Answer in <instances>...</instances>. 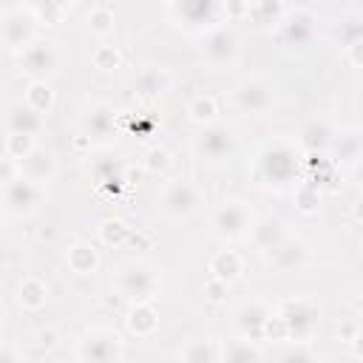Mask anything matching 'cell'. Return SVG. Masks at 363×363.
<instances>
[{
	"mask_svg": "<svg viewBox=\"0 0 363 363\" xmlns=\"http://www.w3.org/2000/svg\"><path fill=\"white\" fill-rule=\"evenodd\" d=\"M167 85H170V79H167V74L162 68H142L136 74V79H133V94L139 99L150 102V99H159L167 91Z\"/></svg>",
	"mask_w": 363,
	"mask_h": 363,
	"instance_id": "d6986e66",
	"label": "cell"
},
{
	"mask_svg": "<svg viewBox=\"0 0 363 363\" xmlns=\"http://www.w3.org/2000/svg\"><path fill=\"white\" fill-rule=\"evenodd\" d=\"M204 292H207V298H210V301H216V303H218V301L224 298V292H227V284H224V281H218V278H213V281L204 286Z\"/></svg>",
	"mask_w": 363,
	"mask_h": 363,
	"instance_id": "60d3db41",
	"label": "cell"
},
{
	"mask_svg": "<svg viewBox=\"0 0 363 363\" xmlns=\"http://www.w3.org/2000/svg\"><path fill=\"white\" fill-rule=\"evenodd\" d=\"M250 224H252V213L244 201H224L216 213H213V230L218 238H227V241H235L241 235L250 233Z\"/></svg>",
	"mask_w": 363,
	"mask_h": 363,
	"instance_id": "8fae6325",
	"label": "cell"
},
{
	"mask_svg": "<svg viewBox=\"0 0 363 363\" xmlns=\"http://www.w3.org/2000/svg\"><path fill=\"white\" fill-rule=\"evenodd\" d=\"M37 340H40V346L51 349V346L57 343V335H54V332H40V335H37Z\"/></svg>",
	"mask_w": 363,
	"mask_h": 363,
	"instance_id": "ee69618b",
	"label": "cell"
},
{
	"mask_svg": "<svg viewBox=\"0 0 363 363\" xmlns=\"http://www.w3.org/2000/svg\"><path fill=\"white\" fill-rule=\"evenodd\" d=\"M170 11L184 28L210 31L224 17V0H170Z\"/></svg>",
	"mask_w": 363,
	"mask_h": 363,
	"instance_id": "7a4b0ae2",
	"label": "cell"
},
{
	"mask_svg": "<svg viewBox=\"0 0 363 363\" xmlns=\"http://www.w3.org/2000/svg\"><path fill=\"white\" fill-rule=\"evenodd\" d=\"M91 60H94V68H99V71H113L122 62V57H119V51L113 45H99Z\"/></svg>",
	"mask_w": 363,
	"mask_h": 363,
	"instance_id": "d590c367",
	"label": "cell"
},
{
	"mask_svg": "<svg viewBox=\"0 0 363 363\" xmlns=\"http://www.w3.org/2000/svg\"><path fill=\"white\" fill-rule=\"evenodd\" d=\"M216 99L213 96H204V94H199V96H193L190 102H187V116L193 119V122H199V125H210L213 119H216Z\"/></svg>",
	"mask_w": 363,
	"mask_h": 363,
	"instance_id": "4dcf8cb0",
	"label": "cell"
},
{
	"mask_svg": "<svg viewBox=\"0 0 363 363\" xmlns=\"http://www.w3.org/2000/svg\"><path fill=\"white\" fill-rule=\"evenodd\" d=\"M278 318L284 320L289 340H309L312 332L318 329L320 312H318V306H315L312 301H306V298H289V301L281 303Z\"/></svg>",
	"mask_w": 363,
	"mask_h": 363,
	"instance_id": "8992f818",
	"label": "cell"
},
{
	"mask_svg": "<svg viewBox=\"0 0 363 363\" xmlns=\"http://www.w3.org/2000/svg\"><path fill=\"white\" fill-rule=\"evenodd\" d=\"M68 267H71V272H77V275H91V272L99 267V252H96V247L88 244V241H77V244L68 250Z\"/></svg>",
	"mask_w": 363,
	"mask_h": 363,
	"instance_id": "d4e9b609",
	"label": "cell"
},
{
	"mask_svg": "<svg viewBox=\"0 0 363 363\" xmlns=\"http://www.w3.org/2000/svg\"><path fill=\"white\" fill-rule=\"evenodd\" d=\"M26 105L34 108L37 113H48L54 105V91L48 88L45 79H31L28 91H26Z\"/></svg>",
	"mask_w": 363,
	"mask_h": 363,
	"instance_id": "f1b7e54d",
	"label": "cell"
},
{
	"mask_svg": "<svg viewBox=\"0 0 363 363\" xmlns=\"http://www.w3.org/2000/svg\"><path fill=\"white\" fill-rule=\"evenodd\" d=\"M20 173L28 176V179H34V182H45V179L54 173V159H51V153L43 150V147H34L26 159H20Z\"/></svg>",
	"mask_w": 363,
	"mask_h": 363,
	"instance_id": "cb8c5ba5",
	"label": "cell"
},
{
	"mask_svg": "<svg viewBox=\"0 0 363 363\" xmlns=\"http://www.w3.org/2000/svg\"><path fill=\"white\" fill-rule=\"evenodd\" d=\"M0 199L11 216H31L43 201V187H40V182L17 173L6 184H0Z\"/></svg>",
	"mask_w": 363,
	"mask_h": 363,
	"instance_id": "5b68a950",
	"label": "cell"
},
{
	"mask_svg": "<svg viewBox=\"0 0 363 363\" xmlns=\"http://www.w3.org/2000/svg\"><path fill=\"white\" fill-rule=\"evenodd\" d=\"M267 318H269V309L258 301H250L238 309L235 315V326L238 332L247 337V340H264V326H267Z\"/></svg>",
	"mask_w": 363,
	"mask_h": 363,
	"instance_id": "ac0fdd59",
	"label": "cell"
},
{
	"mask_svg": "<svg viewBox=\"0 0 363 363\" xmlns=\"http://www.w3.org/2000/svg\"><path fill=\"white\" fill-rule=\"evenodd\" d=\"M34 147H37V142H34V136H28V133H9V139H6V153H9L14 162L26 159Z\"/></svg>",
	"mask_w": 363,
	"mask_h": 363,
	"instance_id": "836d02e7",
	"label": "cell"
},
{
	"mask_svg": "<svg viewBox=\"0 0 363 363\" xmlns=\"http://www.w3.org/2000/svg\"><path fill=\"white\" fill-rule=\"evenodd\" d=\"M221 357L230 360V363H247V360H261L264 354L252 346V340H238V343H233L230 349H224Z\"/></svg>",
	"mask_w": 363,
	"mask_h": 363,
	"instance_id": "e575fe53",
	"label": "cell"
},
{
	"mask_svg": "<svg viewBox=\"0 0 363 363\" xmlns=\"http://www.w3.org/2000/svg\"><path fill=\"white\" fill-rule=\"evenodd\" d=\"M74 0H28V9L37 20H43L45 26H54L60 23L68 11H71Z\"/></svg>",
	"mask_w": 363,
	"mask_h": 363,
	"instance_id": "484cf974",
	"label": "cell"
},
{
	"mask_svg": "<svg viewBox=\"0 0 363 363\" xmlns=\"http://www.w3.org/2000/svg\"><path fill=\"white\" fill-rule=\"evenodd\" d=\"M45 298H48V292H45V284H43L40 278H23V281H20V286H17V301H20L23 309L37 312V309L45 306Z\"/></svg>",
	"mask_w": 363,
	"mask_h": 363,
	"instance_id": "4316f807",
	"label": "cell"
},
{
	"mask_svg": "<svg viewBox=\"0 0 363 363\" xmlns=\"http://www.w3.org/2000/svg\"><path fill=\"white\" fill-rule=\"evenodd\" d=\"M82 136L88 142H108L116 133V111L105 102H94L85 113H82Z\"/></svg>",
	"mask_w": 363,
	"mask_h": 363,
	"instance_id": "5bb4252c",
	"label": "cell"
},
{
	"mask_svg": "<svg viewBox=\"0 0 363 363\" xmlns=\"http://www.w3.org/2000/svg\"><path fill=\"white\" fill-rule=\"evenodd\" d=\"M295 204L301 213H315L318 210V190L312 184H301L295 190Z\"/></svg>",
	"mask_w": 363,
	"mask_h": 363,
	"instance_id": "74e56055",
	"label": "cell"
},
{
	"mask_svg": "<svg viewBox=\"0 0 363 363\" xmlns=\"http://www.w3.org/2000/svg\"><path fill=\"white\" fill-rule=\"evenodd\" d=\"M238 142H235V133L227 128V125H204V130L193 139V150L210 162V164H221L227 159H233Z\"/></svg>",
	"mask_w": 363,
	"mask_h": 363,
	"instance_id": "52a82bcc",
	"label": "cell"
},
{
	"mask_svg": "<svg viewBox=\"0 0 363 363\" xmlns=\"http://www.w3.org/2000/svg\"><path fill=\"white\" fill-rule=\"evenodd\" d=\"M0 360H14V354H11V352H6V349H0Z\"/></svg>",
	"mask_w": 363,
	"mask_h": 363,
	"instance_id": "f6af8a7d",
	"label": "cell"
},
{
	"mask_svg": "<svg viewBox=\"0 0 363 363\" xmlns=\"http://www.w3.org/2000/svg\"><path fill=\"white\" fill-rule=\"evenodd\" d=\"M221 352L216 349L213 340H196L190 343L184 352H182V360H190V363H201V360H218Z\"/></svg>",
	"mask_w": 363,
	"mask_h": 363,
	"instance_id": "1f68e13d",
	"label": "cell"
},
{
	"mask_svg": "<svg viewBox=\"0 0 363 363\" xmlns=\"http://www.w3.org/2000/svg\"><path fill=\"white\" fill-rule=\"evenodd\" d=\"M0 323H3V309H0Z\"/></svg>",
	"mask_w": 363,
	"mask_h": 363,
	"instance_id": "bcb514c9",
	"label": "cell"
},
{
	"mask_svg": "<svg viewBox=\"0 0 363 363\" xmlns=\"http://www.w3.org/2000/svg\"><path fill=\"white\" fill-rule=\"evenodd\" d=\"M298 173V156H295V147L284 139L278 142H269L261 156H258V182L261 184H269V187H281L286 182H292Z\"/></svg>",
	"mask_w": 363,
	"mask_h": 363,
	"instance_id": "6da1fadb",
	"label": "cell"
},
{
	"mask_svg": "<svg viewBox=\"0 0 363 363\" xmlns=\"http://www.w3.org/2000/svg\"><path fill=\"white\" fill-rule=\"evenodd\" d=\"M315 31H318V17H315L309 9L284 11L281 20H278V43H281L284 48L303 51V48L315 40Z\"/></svg>",
	"mask_w": 363,
	"mask_h": 363,
	"instance_id": "277c9868",
	"label": "cell"
},
{
	"mask_svg": "<svg viewBox=\"0 0 363 363\" xmlns=\"http://www.w3.org/2000/svg\"><path fill=\"white\" fill-rule=\"evenodd\" d=\"M20 173V167H17V162L9 156V159H0V184H6L9 179H14Z\"/></svg>",
	"mask_w": 363,
	"mask_h": 363,
	"instance_id": "ab89813d",
	"label": "cell"
},
{
	"mask_svg": "<svg viewBox=\"0 0 363 363\" xmlns=\"http://www.w3.org/2000/svg\"><path fill=\"white\" fill-rule=\"evenodd\" d=\"M210 272H213V278H218L224 284H233L244 272V261L235 250H221L210 258Z\"/></svg>",
	"mask_w": 363,
	"mask_h": 363,
	"instance_id": "603a6c76",
	"label": "cell"
},
{
	"mask_svg": "<svg viewBox=\"0 0 363 363\" xmlns=\"http://www.w3.org/2000/svg\"><path fill=\"white\" fill-rule=\"evenodd\" d=\"M156 326H159L156 309H153L147 301H133V306H130V312H128V329H130L133 335H139V337H147V335L156 332Z\"/></svg>",
	"mask_w": 363,
	"mask_h": 363,
	"instance_id": "7402d4cb",
	"label": "cell"
},
{
	"mask_svg": "<svg viewBox=\"0 0 363 363\" xmlns=\"http://www.w3.org/2000/svg\"><path fill=\"white\" fill-rule=\"evenodd\" d=\"M79 360H94V363H116L125 357V343L116 332L111 329H94L79 340Z\"/></svg>",
	"mask_w": 363,
	"mask_h": 363,
	"instance_id": "9c48e42d",
	"label": "cell"
},
{
	"mask_svg": "<svg viewBox=\"0 0 363 363\" xmlns=\"http://www.w3.org/2000/svg\"><path fill=\"white\" fill-rule=\"evenodd\" d=\"M88 28H91L94 34H99V37L111 34V31H113V11H111L108 6L91 9V11H88Z\"/></svg>",
	"mask_w": 363,
	"mask_h": 363,
	"instance_id": "d6a6232c",
	"label": "cell"
},
{
	"mask_svg": "<svg viewBox=\"0 0 363 363\" xmlns=\"http://www.w3.org/2000/svg\"><path fill=\"white\" fill-rule=\"evenodd\" d=\"M116 289L128 301H150L159 289V275L145 261H130L116 275Z\"/></svg>",
	"mask_w": 363,
	"mask_h": 363,
	"instance_id": "3957f363",
	"label": "cell"
},
{
	"mask_svg": "<svg viewBox=\"0 0 363 363\" xmlns=\"http://www.w3.org/2000/svg\"><path fill=\"white\" fill-rule=\"evenodd\" d=\"M159 207H162V213H164L167 218H173V221L190 218V216L196 213V207H199V193H196V187H193L190 182L176 179V182H170V184L162 190Z\"/></svg>",
	"mask_w": 363,
	"mask_h": 363,
	"instance_id": "7c38bea8",
	"label": "cell"
},
{
	"mask_svg": "<svg viewBox=\"0 0 363 363\" xmlns=\"http://www.w3.org/2000/svg\"><path fill=\"white\" fill-rule=\"evenodd\" d=\"M238 34L233 28H224V26H216L207 31L204 37V60L213 65V68H227L238 60Z\"/></svg>",
	"mask_w": 363,
	"mask_h": 363,
	"instance_id": "4fadbf2b",
	"label": "cell"
},
{
	"mask_svg": "<svg viewBox=\"0 0 363 363\" xmlns=\"http://www.w3.org/2000/svg\"><path fill=\"white\" fill-rule=\"evenodd\" d=\"M284 235H286V230H284V221H281V218L267 216V218L250 224V238H252V244H255L258 250H264V252H269Z\"/></svg>",
	"mask_w": 363,
	"mask_h": 363,
	"instance_id": "44dd1931",
	"label": "cell"
},
{
	"mask_svg": "<svg viewBox=\"0 0 363 363\" xmlns=\"http://www.w3.org/2000/svg\"><path fill=\"white\" fill-rule=\"evenodd\" d=\"M167 164H170V153L164 147H150L145 153V162H142V167L147 173H153V176H159L162 170H167Z\"/></svg>",
	"mask_w": 363,
	"mask_h": 363,
	"instance_id": "8d00e7d4",
	"label": "cell"
},
{
	"mask_svg": "<svg viewBox=\"0 0 363 363\" xmlns=\"http://www.w3.org/2000/svg\"><path fill=\"white\" fill-rule=\"evenodd\" d=\"M247 14L261 26H275L281 20L284 9H281V0H250Z\"/></svg>",
	"mask_w": 363,
	"mask_h": 363,
	"instance_id": "83f0119b",
	"label": "cell"
},
{
	"mask_svg": "<svg viewBox=\"0 0 363 363\" xmlns=\"http://www.w3.org/2000/svg\"><path fill=\"white\" fill-rule=\"evenodd\" d=\"M284 360H315V352L306 346H295V349L284 352Z\"/></svg>",
	"mask_w": 363,
	"mask_h": 363,
	"instance_id": "b9f144b4",
	"label": "cell"
},
{
	"mask_svg": "<svg viewBox=\"0 0 363 363\" xmlns=\"http://www.w3.org/2000/svg\"><path fill=\"white\" fill-rule=\"evenodd\" d=\"M247 3H250V0H224V14H227V17L247 14Z\"/></svg>",
	"mask_w": 363,
	"mask_h": 363,
	"instance_id": "7bdbcfd3",
	"label": "cell"
},
{
	"mask_svg": "<svg viewBox=\"0 0 363 363\" xmlns=\"http://www.w3.org/2000/svg\"><path fill=\"white\" fill-rule=\"evenodd\" d=\"M60 62V51L54 40L34 37L26 48H20V71L31 79H45Z\"/></svg>",
	"mask_w": 363,
	"mask_h": 363,
	"instance_id": "ba28073f",
	"label": "cell"
},
{
	"mask_svg": "<svg viewBox=\"0 0 363 363\" xmlns=\"http://www.w3.org/2000/svg\"><path fill=\"white\" fill-rule=\"evenodd\" d=\"M267 255H269V261H272V267L278 272H298V269H303L309 264V247H306V241L289 238V235H284Z\"/></svg>",
	"mask_w": 363,
	"mask_h": 363,
	"instance_id": "9a60e30c",
	"label": "cell"
},
{
	"mask_svg": "<svg viewBox=\"0 0 363 363\" xmlns=\"http://www.w3.org/2000/svg\"><path fill=\"white\" fill-rule=\"evenodd\" d=\"M301 147H306L309 153H320L326 150L329 145H335V130L329 128L326 119H309L303 128H301Z\"/></svg>",
	"mask_w": 363,
	"mask_h": 363,
	"instance_id": "ffe728a7",
	"label": "cell"
},
{
	"mask_svg": "<svg viewBox=\"0 0 363 363\" xmlns=\"http://www.w3.org/2000/svg\"><path fill=\"white\" fill-rule=\"evenodd\" d=\"M34 37H37V31H34V17H31V14L9 11V14L0 20V43H6L9 48L20 51V48H26Z\"/></svg>",
	"mask_w": 363,
	"mask_h": 363,
	"instance_id": "2e32d148",
	"label": "cell"
},
{
	"mask_svg": "<svg viewBox=\"0 0 363 363\" xmlns=\"http://www.w3.org/2000/svg\"><path fill=\"white\" fill-rule=\"evenodd\" d=\"M99 238L108 247H122V244L130 241V227L125 221H119V218H105L99 224Z\"/></svg>",
	"mask_w": 363,
	"mask_h": 363,
	"instance_id": "f546056e",
	"label": "cell"
},
{
	"mask_svg": "<svg viewBox=\"0 0 363 363\" xmlns=\"http://www.w3.org/2000/svg\"><path fill=\"white\" fill-rule=\"evenodd\" d=\"M337 147H340V159H357V153H360V139H357V133L340 136Z\"/></svg>",
	"mask_w": 363,
	"mask_h": 363,
	"instance_id": "f35d334b",
	"label": "cell"
},
{
	"mask_svg": "<svg viewBox=\"0 0 363 363\" xmlns=\"http://www.w3.org/2000/svg\"><path fill=\"white\" fill-rule=\"evenodd\" d=\"M3 122L9 133H28L37 136L43 130V113H37L34 108H28L26 102H11L3 111Z\"/></svg>",
	"mask_w": 363,
	"mask_h": 363,
	"instance_id": "e0dca14e",
	"label": "cell"
},
{
	"mask_svg": "<svg viewBox=\"0 0 363 363\" xmlns=\"http://www.w3.org/2000/svg\"><path fill=\"white\" fill-rule=\"evenodd\" d=\"M233 102L241 113H250V116H261L272 108L275 102V94H272V85L261 77H250V79H241L235 85V94H233Z\"/></svg>",
	"mask_w": 363,
	"mask_h": 363,
	"instance_id": "30bf717a",
	"label": "cell"
}]
</instances>
